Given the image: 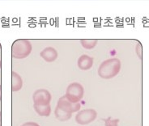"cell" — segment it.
Returning a JSON list of instances; mask_svg holds the SVG:
<instances>
[{
  "label": "cell",
  "instance_id": "cell-10",
  "mask_svg": "<svg viewBox=\"0 0 149 126\" xmlns=\"http://www.w3.org/2000/svg\"><path fill=\"white\" fill-rule=\"evenodd\" d=\"M34 110L41 116H49L51 113V107L49 105H35L33 104Z\"/></svg>",
  "mask_w": 149,
  "mask_h": 126
},
{
  "label": "cell",
  "instance_id": "cell-8",
  "mask_svg": "<svg viewBox=\"0 0 149 126\" xmlns=\"http://www.w3.org/2000/svg\"><path fill=\"white\" fill-rule=\"evenodd\" d=\"M40 56L46 62H53L58 57V52L53 47H46L40 53Z\"/></svg>",
  "mask_w": 149,
  "mask_h": 126
},
{
  "label": "cell",
  "instance_id": "cell-17",
  "mask_svg": "<svg viewBox=\"0 0 149 126\" xmlns=\"http://www.w3.org/2000/svg\"><path fill=\"white\" fill-rule=\"evenodd\" d=\"M0 126H2V112L0 111Z\"/></svg>",
  "mask_w": 149,
  "mask_h": 126
},
{
  "label": "cell",
  "instance_id": "cell-13",
  "mask_svg": "<svg viewBox=\"0 0 149 126\" xmlns=\"http://www.w3.org/2000/svg\"><path fill=\"white\" fill-rule=\"evenodd\" d=\"M104 121V125L105 126H118V123H119V120L118 119H104L103 120Z\"/></svg>",
  "mask_w": 149,
  "mask_h": 126
},
{
  "label": "cell",
  "instance_id": "cell-3",
  "mask_svg": "<svg viewBox=\"0 0 149 126\" xmlns=\"http://www.w3.org/2000/svg\"><path fill=\"white\" fill-rule=\"evenodd\" d=\"M84 94V89L79 82H74L70 85H68L66 91L65 96L67 100H70L72 103H79V101L82 100Z\"/></svg>",
  "mask_w": 149,
  "mask_h": 126
},
{
  "label": "cell",
  "instance_id": "cell-18",
  "mask_svg": "<svg viewBox=\"0 0 149 126\" xmlns=\"http://www.w3.org/2000/svg\"><path fill=\"white\" fill-rule=\"evenodd\" d=\"M1 66H2V62H1V60H0V69H1Z\"/></svg>",
  "mask_w": 149,
  "mask_h": 126
},
{
  "label": "cell",
  "instance_id": "cell-12",
  "mask_svg": "<svg viewBox=\"0 0 149 126\" xmlns=\"http://www.w3.org/2000/svg\"><path fill=\"white\" fill-rule=\"evenodd\" d=\"M79 41L83 48L85 49H93L97 45L98 42V41L96 39H82Z\"/></svg>",
  "mask_w": 149,
  "mask_h": 126
},
{
  "label": "cell",
  "instance_id": "cell-19",
  "mask_svg": "<svg viewBox=\"0 0 149 126\" xmlns=\"http://www.w3.org/2000/svg\"><path fill=\"white\" fill-rule=\"evenodd\" d=\"M0 48H1V45H0Z\"/></svg>",
  "mask_w": 149,
  "mask_h": 126
},
{
  "label": "cell",
  "instance_id": "cell-1",
  "mask_svg": "<svg viewBox=\"0 0 149 126\" xmlns=\"http://www.w3.org/2000/svg\"><path fill=\"white\" fill-rule=\"evenodd\" d=\"M121 61L118 58H109L104 61L98 68V75L104 79H110L117 76L121 71Z\"/></svg>",
  "mask_w": 149,
  "mask_h": 126
},
{
  "label": "cell",
  "instance_id": "cell-9",
  "mask_svg": "<svg viewBox=\"0 0 149 126\" xmlns=\"http://www.w3.org/2000/svg\"><path fill=\"white\" fill-rule=\"evenodd\" d=\"M11 90L12 91H18L22 88L23 80L19 74L16 72H11Z\"/></svg>",
  "mask_w": 149,
  "mask_h": 126
},
{
  "label": "cell",
  "instance_id": "cell-5",
  "mask_svg": "<svg viewBox=\"0 0 149 126\" xmlns=\"http://www.w3.org/2000/svg\"><path fill=\"white\" fill-rule=\"evenodd\" d=\"M51 99V94L46 89L37 90L33 96V100L35 105H49Z\"/></svg>",
  "mask_w": 149,
  "mask_h": 126
},
{
  "label": "cell",
  "instance_id": "cell-15",
  "mask_svg": "<svg viewBox=\"0 0 149 126\" xmlns=\"http://www.w3.org/2000/svg\"><path fill=\"white\" fill-rule=\"evenodd\" d=\"M21 126H40L36 122H26V123H24V124H23Z\"/></svg>",
  "mask_w": 149,
  "mask_h": 126
},
{
  "label": "cell",
  "instance_id": "cell-4",
  "mask_svg": "<svg viewBox=\"0 0 149 126\" xmlns=\"http://www.w3.org/2000/svg\"><path fill=\"white\" fill-rule=\"evenodd\" d=\"M97 116V112L93 108L79 111L75 116V121L80 125H86L94 121Z\"/></svg>",
  "mask_w": 149,
  "mask_h": 126
},
{
  "label": "cell",
  "instance_id": "cell-6",
  "mask_svg": "<svg viewBox=\"0 0 149 126\" xmlns=\"http://www.w3.org/2000/svg\"><path fill=\"white\" fill-rule=\"evenodd\" d=\"M57 107H58L60 109H62L63 111L70 112V113H74L76 111H79L81 105L79 103H72L70 100H67L66 96L64 95L62 97H60L59 100L58 101Z\"/></svg>",
  "mask_w": 149,
  "mask_h": 126
},
{
  "label": "cell",
  "instance_id": "cell-11",
  "mask_svg": "<svg viewBox=\"0 0 149 126\" xmlns=\"http://www.w3.org/2000/svg\"><path fill=\"white\" fill-rule=\"evenodd\" d=\"M54 116H55L56 118L58 119L59 121L64 122V121L69 120L71 118L72 113L64 111H63L62 109H60L58 107H56L55 111H54Z\"/></svg>",
  "mask_w": 149,
  "mask_h": 126
},
{
  "label": "cell",
  "instance_id": "cell-14",
  "mask_svg": "<svg viewBox=\"0 0 149 126\" xmlns=\"http://www.w3.org/2000/svg\"><path fill=\"white\" fill-rule=\"evenodd\" d=\"M136 53H137V55L138 57L142 59V46L141 43H138L137 46H136Z\"/></svg>",
  "mask_w": 149,
  "mask_h": 126
},
{
  "label": "cell",
  "instance_id": "cell-16",
  "mask_svg": "<svg viewBox=\"0 0 149 126\" xmlns=\"http://www.w3.org/2000/svg\"><path fill=\"white\" fill-rule=\"evenodd\" d=\"M2 100V86L0 85V101Z\"/></svg>",
  "mask_w": 149,
  "mask_h": 126
},
{
  "label": "cell",
  "instance_id": "cell-7",
  "mask_svg": "<svg viewBox=\"0 0 149 126\" xmlns=\"http://www.w3.org/2000/svg\"><path fill=\"white\" fill-rule=\"evenodd\" d=\"M93 57L87 54H83L79 57L77 64L78 67L81 71H88L93 67Z\"/></svg>",
  "mask_w": 149,
  "mask_h": 126
},
{
  "label": "cell",
  "instance_id": "cell-2",
  "mask_svg": "<svg viewBox=\"0 0 149 126\" xmlns=\"http://www.w3.org/2000/svg\"><path fill=\"white\" fill-rule=\"evenodd\" d=\"M32 49L33 46L29 40L18 39L11 45V55L16 59H24L31 53Z\"/></svg>",
  "mask_w": 149,
  "mask_h": 126
}]
</instances>
